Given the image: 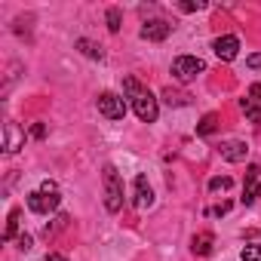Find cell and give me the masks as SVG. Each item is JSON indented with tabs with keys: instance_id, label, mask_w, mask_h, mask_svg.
<instances>
[{
	"instance_id": "obj_21",
	"label": "cell",
	"mask_w": 261,
	"mask_h": 261,
	"mask_svg": "<svg viewBox=\"0 0 261 261\" xmlns=\"http://www.w3.org/2000/svg\"><path fill=\"white\" fill-rule=\"evenodd\" d=\"M16 243H19V249H22V252H31V246H34V240H31L28 233H22V237H19Z\"/></svg>"
},
{
	"instance_id": "obj_7",
	"label": "cell",
	"mask_w": 261,
	"mask_h": 261,
	"mask_svg": "<svg viewBox=\"0 0 261 261\" xmlns=\"http://www.w3.org/2000/svg\"><path fill=\"white\" fill-rule=\"evenodd\" d=\"M19 148H25V129L13 120L4 123V151L7 154H16Z\"/></svg>"
},
{
	"instance_id": "obj_19",
	"label": "cell",
	"mask_w": 261,
	"mask_h": 261,
	"mask_svg": "<svg viewBox=\"0 0 261 261\" xmlns=\"http://www.w3.org/2000/svg\"><path fill=\"white\" fill-rule=\"evenodd\" d=\"M240 258H243V261H261V246H246V249L240 252Z\"/></svg>"
},
{
	"instance_id": "obj_14",
	"label": "cell",
	"mask_w": 261,
	"mask_h": 261,
	"mask_svg": "<svg viewBox=\"0 0 261 261\" xmlns=\"http://www.w3.org/2000/svg\"><path fill=\"white\" fill-rule=\"evenodd\" d=\"M212 243H215L212 233H197V237H194V252H197V255H209V252H212Z\"/></svg>"
},
{
	"instance_id": "obj_15",
	"label": "cell",
	"mask_w": 261,
	"mask_h": 261,
	"mask_svg": "<svg viewBox=\"0 0 261 261\" xmlns=\"http://www.w3.org/2000/svg\"><path fill=\"white\" fill-rule=\"evenodd\" d=\"M215 126H218V117H215V114H206V117L200 120V126H197V136H212Z\"/></svg>"
},
{
	"instance_id": "obj_27",
	"label": "cell",
	"mask_w": 261,
	"mask_h": 261,
	"mask_svg": "<svg viewBox=\"0 0 261 261\" xmlns=\"http://www.w3.org/2000/svg\"><path fill=\"white\" fill-rule=\"evenodd\" d=\"M46 261H68V258H65V255H59V252H49V255H46Z\"/></svg>"
},
{
	"instance_id": "obj_25",
	"label": "cell",
	"mask_w": 261,
	"mask_h": 261,
	"mask_svg": "<svg viewBox=\"0 0 261 261\" xmlns=\"http://www.w3.org/2000/svg\"><path fill=\"white\" fill-rule=\"evenodd\" d=\"M227 209H230V203H221V206L212 209V215H227Z\"/></svg>"
},
{
	"instance_id": "obj_4",
	"label": "cell",
	"mask_w": 261,
	"mask_h": 261,
	"mask_svg": "<svg viewBox=\"0 0 261 261\" xmlns=\"http://www.w3.org/2000/svg\"><path fill=\"white\" fill-rule=\"evenodd\" d=\"M206 71V65H203V59H197V56H178L175 62H172V77L178 80V83H191V80H197V74H203Z\"/></svg>"
},
{
	"instance_id": "obj_18",
	"label": "cell",
	"mask_w": 261,
	"mask_h": 261,
	"mask_svg": "<svg viewBox=\"0 0 261 261\" xmlns=\"http://www.w3.org/2000/svg\"><path fill=\"white\" fill-rule=\"evenodd\" d=\"M230 185H233V181H230L227 175H215V178L209 181V191H227Z\"/></svg>"
},
{
	"instance_id": "obj_17",
	"label": "cell",
	"mask_w": 261,
	"mask_h": 261,
	"mask_svg": "<svg viewBox=\"0 0 261 261\" xmlns=\"http://www.w3.org/2000/svg\"><path fill=\"white\" fill-rule=\"evenodd\" d=\"M120 22H123L120 10H117V7H111V10H108V31H114V34H117V31H120Z\"/></svg>"
},
{
	"instance_id": "obj_11",
	"label": "cell",
	"mask_w": 261,
	"mask_h": 261,
	"mask_svg": "<svg viewBox=\"0 0 261 261\" xmlns=\"http://www.w3.org/2000/svg\"><path fill=\"white\" fill-rule=\"evenodd\" d=\"M218 154H221V160H227V163H243L246 154H249V145L233 139V142H224V145L218 148Z\"/></svg>"
},
{
	"instance_id": "obj_6",
	"label": "cell",
	"mask_w": 261,
	"mask_h": 261,
	"mask_svg": "<svg viewBox=\"0 0 261 261\" xmlns=\"http://www.w3.org/2000/svg\"><path fill=\"white\" fill-rule=\"evenodd\" d=\"M261 197V166L255 163V166H249L246 169V181H243V206H252L255 200Z\"/></svg>"
},
{
	"instance_id": "obj_9",
	"label": "cell",
	"mask_w": 261,
	"mask_h": 261,
	"mask_svg": "<svg viewBox=\"0 0 261 261\" xmlns=\"http://www.w3.org/2000/svg\"><path fill=\"white\" fill-rule=\"evenodd\" d=\"M133 203L139 209H148L154 203V191L148 185V175H136V181H133Z\"/></svg>"
},
{
	"instance_id": "obj_23",
	"label": "cell",
	"mask_w": 261,
	"mask_h": 261,
	"mask_svg": "<svg viewBox=\"0 0 261 261\" xmlns=\"http://www.w3.org/2000/svg\"><path fill=\"white\" fill-rule=\"evenodd\" d=\"M246 65H249V68H261V53L249 56V59H246Z\"/></svg>"
},
{
	"instance_id": "obj_10",
	"label": "cell",
	"mask_w": 261,
	"mask_h": 261,
	"mask_svg": "<svg viewBox=\"0 0 261 261\" xmlns=\"http://www.w3.org/2000/svg\"><path fill=\"white\" fill-rule=\"evenodd\" d=\"M169 34H172V25H169V22H163V19H154V22L142 25V37H145V40L160 43V40H166Z\"/></svg>"
},
{
	"instance_id": "obj_13",
	"label": "cell",
	"mask_w": 261,
	"mask_h": 261,
	"mask_svg": "<svg viewBox=\"0 0 261 261\" xmlns=\"http://www.w3.org/2000/svg\"><path fill=\"white\" fill-rule=\"evenodd\" d=\"M77 49H80L83 56H89V59H98V62L105 59L101 46H95V43H92V40H86V37H80V40H77Z\"/></svg>"
},
{
	"instance_id": "obj_22",
	"label": "cell",
	"mask_w": 261,
	"mask_h": 261,
	"mask_svg": "<svg viewBox=\"0 0 261 261\" xmlns=\"http://www.w3.org/2000/svg\"><path fill=\"white\" fill-rule=\"evenodd\" d=\"M31 136H34V139H43V136H46V126H43V123H34V126H31Z\"/></svg>"
},
{
	"instance_id": "obj_12",
	"label": "cell",
	"mask_w": 261,
	"mask_h": 261,
	"mask_svg": "<svg viewBox=\"0 0 261 261\" xmlns=\"http://www.w3.org/2000/svg\"><path fill=\"white\" fill-rule=\"evenodd\" d=\"M240 108H243V114H246L252 123H258V126H261V105H258L255 98H243V101H240Z\"/></svg>"
},
{
	"instance_id": "obj_26",
	"label": "cell",
	"mask_w": 261,
	"mask_h": 261,
	"mask_svg": "<svg viewBox=\"0 0 261 261\" xmlns=\"http://www.w3.org/2000/svg\"><path fill=\"white\" fill-rule=\"evenodd\" d=\"M249 95H252V98H255V101H261V83H255V86H252V89H249Z\"/></svg>"
},
{
	"instance_id": "obj_20",
	"label": "cell",
	"mask_w": 261,
	"mask_h": 261,
	"mask_svg": "<svg viewBox=\"0 0 261 261\" xmlns=\"http://www.w3.org/2000/svg\"><path fill=\"white\" fill-rule=\"evenodd\" d=\"M163 98H166L169 105H188V95H185V92H172V89H166Z\"/></svg>"
},
{
	"instance_id": "obj_2",
	"label": "cell",
	"mask_w": 261,
	"mask_h": 261,
	"mask_svg": "<svg viewBox=\"0 0 261 261\" xmlns=\"http://www.w3.org/2000/svg\"><path fill=\"white\" fill-rule=\"evenodd\" d=\"M101 185H105V209L120 212V206H123V181H120V172L111 163L101 169Z\"/></svg>"
},
{
	"instance_id": "obj_1",
	"label": "cell",
	"mask_w": 261,
	"mask_h": 261,
	"mask_svg": "<svg viewBox=\"0 0 261 261\" xmlns=\"http://www.w3.org/2000/svg\"><path fill=\"white\" fill-rule=\"evenodd\" d=\"M123 92H126L129 105H133V111H136V117H139L142 123H154V120H157V114H160L157 95L148 92L136 77H123Z\"/></svg>"
},
{
	"instance_id": "obj_3",
	"label": "cell",
	"mask_w": 261,
	"mask_h": 261,
	"mask_svg": "<svg viewBox=\"0 0 261 261\" xmlns=\"http://www.w3.org/2000/svg\"><path fill=\"white\" fill-rule=\"evenodd\" d=\"M59 203H62V197H59V188L53 181H43L40 191H31L28 194V209L37 212V215H46V212L59 209Z\"/></svg>"
},
{
	"instance_id": "obj_24",
	"label": "cell",
	"mask_w": 261,
	"mask_h": 261,
	"mask_svg": "<svg viewBox=\"0 0 261 261\" xmlns=\"http://www.w3.org/2000/svg\"><path fill=\"white\" fill-rule=\"evenodd\" d=\"M203 7H206V4H200V0H197V4H181L185 13H194V10H203Z\"/></svg>"
},
{
	"instance_id": "obj_8",
	"label": "cell",
	"mask_w": 261,
	"mask_h": 261,
	"mask_svg": "<svg viewBox=\"0 0 261 261\" xmlns=\"http://www.w3.org/2000/svg\"><path fill=\"white\" fill-rule=\"evenodd\" d=\"M212 49H215V56H218L221 62H233V59L240 56V40H237L233 34H224V37H215Z\"/></svg>"
},
{
	"instance_id": "obj_5",
	"label": "cell",
	"mask_w": 261,
	"mask_h": 261,
	"mask_svg": "<svg viewBox=\"0 0 261 261\" xmlns=\"http://www.w3.org/2000/svg\"><path fill=\"white\" fill-rule=\"evenodd\" d=\"M98 114L108 120H123L126 117V98L117 92H101L98 95Z\"/></svg>"
},
{
	"instance_id": "obj_16",
	"label": "cell",
	"mask_w": 261,
	"mask_h": 261,
	"mask_svg": "<svg viewBox=\"0 0 261 261\" xmlns=\"http://www.w3.org/2000/svg\"><path fill=\"white\" fill-rule=\"evenodd\" d=\"M16 230H19V209H13V212H10V221H7L4 240H13V237H16Z\"/></svg>"
}]
</instances>
